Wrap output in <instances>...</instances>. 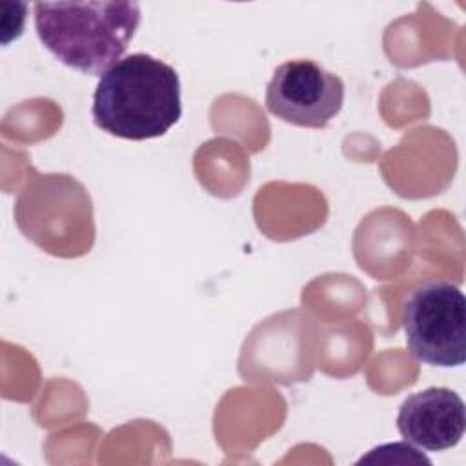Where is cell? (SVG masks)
<instances>
[{"instance_id":"3","label":"cell","mask_w":466,"mask_h":466,"mask_svg":"<svg viewBox=\"0 0 466 466\" xmlns=\"http://www.w3.org/2000/svg\"><path fill=\"white\" fill-rule=\"evenodd\" d=\"M410 353L430 366L457 368L466 360V297L448 280L413 288L400 311Z\"/></svg>"},{"instance_id":"4","label":"cell","mask_w":466,"mask_h":466,"mask_svg":"<svg viewBox=\"0 0 466 466\" xmlns=\"http://www.w3.org/2000/svg\"><path fill=\"white\" fill-rule=\"evenodd\" d=\"M344 82L309 58L280 64L268 87L266 109L293 126L322 129L344 104Z\"/></svg>"},{"instance_id":"1","label":"cell","mask_w":466,"mask_h":466,"mask_svg":"<svg viewBox=\"0 0 466 466\" xmlns=\"http://www.w3.org/2000/svg\"><path fill=\"white\" fill-rule=\"evenodd\" d=\"M91 115L102 131L118 138L162 137L182 116L178 73L146 53L124 56L100 75Z\"/></svg>"},{"instance_id":"2","label":"cell","mask_w":466,"mask_h":466,"mask_svg":"<svg viewBox=\"0 0 466 466\" xmlns=\"http://www.w3.org/2000/svg\"><path fill=\"white\" fill-rule=\"evenodd\" d=\"M35 29L64 66L102 75L126 53L140 24L137 2H36Z\"/></svg>"},{"instance_id":"5","label":"cell","mask_w":466,"mask_h":466,"mask_svg":"<svg viewBox=\"0 0 466 466\" xmlns=\"http://www.w3.org/2000/svg\"><path fill=\"white\" fill-rule=\"evenodd\" d=\"M464 428V400L450 388L433 386L417 391L400 404L397 413V430L404 441L428 451L457 446Z\"/></svg>"}]
</instances>
